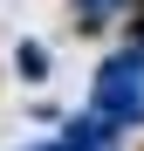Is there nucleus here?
Instances as JSON below:
<instances>
[{
	"mask_svg": "<svg viewBox=\"0 0 144 151\" xmlns=\"http://www.w3.org/2000/svg\"><path fill=\"white\" fill-rule=\"evenodd\" d=\"M14 69L28 76V83H41V76H48V48H41V41H21V48H14Z\"/></svg>",
	"mask_w": 144,
	"mask_h": 151,
	"instance_id": "4",
	"label": "nucleus"
},
{
	"mask_svg": "<svg viewBox=\"0 0 144 151\" xmlns=\"http://www.w3.org/2000/svg\"><path fill=\"white\" fill-rule=\"evenodd\" d=\"M137 48H144V14H137Z\"/></svg>",
	"mask_w": 144,
	"mask_h": 151,
	"instance_id": "5",
	"label": "nucleus"
},
{
	"mask_svg": "<svg viewBox=\"0 0 144 151\" xmlns=\"http://www.w3.org/2000/svg\"><path fill=\"white\" fill-rule=\"evenodd\" d=\"M124 7H130V0H76V21H82V28H110Z\"/></svg>",
	"mask_w": 144,
	"mask_h": 151,
	"instance_id": "3",
	"label": "nucleus"
},
{
	"mask_svg": "<svg viewBox=\"0 0 144 151\" xmlns=\"http://www.w3.org/2000/svg\"><path fill=\"white\" fill-rule=\"evenodd\" d=\"M89 110L117 124V131H144V48H117V55L96 69V89H89Z\"/></svg>",
	"mask_w": 144,
	"mask_h": 151,
	"instance_id": "1",
	"label": "nucleus"
},
{
	"mask_svg": "<svg viewBox=\"0 0 144 151\" xmlns=\"http://www.w3.org/2000/svg\"><path fill=\"white\" fill-rule=\"evenodd\" d=\"M117 137H124V131H117V124H103V117H69V131L55 137V144H48V151H117Z\"/></svg>",
	"mask_w": 144,
	"mask_h": 151,
	"instance_id": "2",
	"label": "nucleus"
}]
</instances>
